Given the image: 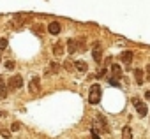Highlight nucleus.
<instances>
[{"instance_id": "obj_1", "label": "nucleus", "mask_w": 150, "mask_h": 139, "mask_svg": "<svg viewBox=\"0 0 150 139\" xmlns=\"http://www.w3.org/2000/svg\"><path fill=\"white\" fill-rule=\"evenodd\" d=\"M101 85H92L90 86V92H88V102L94 106V104H99V100H101Z\"/></svg>"}, {"instance_id": "obj_5", "label": "nucleus", "mask_w": 150, "mask_h": 139, "mask_svg": "<svg viewBox=\"0 0 150 139\" xmlns=\"http://www.w3.org/2000/svg\"><path fill=\"white\" fill-rule=\"evenodd\" d=\"M28 92H30L32 95H35V93L41 92V79H39V76H34V78L30 79V83H28Z\"/></svg>"}, {"instance_id": "obj_19", "label": "nucleus", "mask_w": 150, "mask_h": 139, "mask_svg": "<svg viewBox=\"0 0 150 139\" xmlns=\"http://www.w3.org/2000/svg\"><path fill=\"white\" fill-rule=\"evenodd\" d=\"M34 32H35L37 35H42V34H44V30H42L41 25H35V27H34Z\"/></svg>"}, {"instance_id": "obj_9", "label": "nucleus", "mask_w": 150, "mask_h": 139, "mask_svg": "<svg viewBox=\"0 0 150 139\" xmlns=\"http://www.w3.org/2000/svg\"><path fill=\"white\" fill-rule=\"evenodd\" d=\"M7 92H9V86H7V83L4 81V78L0 76V99H6V97H7Z\"/></svg>"}, {"instance_id": "obj_22", "label": "nucleus", "mask_w": 150, "mask_h": 139, "mask_svg": "<svg viewBox=\"0 0 150 139\" xmlns=\"http://www.w3.org/2000/svg\"><path fill=\"white\" fill-rule=\"evenodd\" d=\"M92 139H101L99 134H97V128H92Z\"/></svg>"}, {"instance_id": "obj_8", "label": "nucleus", "mask_w": 150, "mask_h": 139, "mask_svg": "<svg viewBox=\"0 0 150 139\" xmlns=\"http://www.w3.org/2000/svg\"><path fill=\"white\" fill-rule=\"evenodd\" d=\"M60 30H62V27H60V23H58V21H51V23L48 25V32H50L51 35H58V34H60Z\"/></svg>"}, {"instance_id": "obj_10", "label": "nucleus", "mask_w": 150, "mask_h": 139, "mask_svg": "<svg viewBox=\"0 0 150 139\" xmlns=\"http://www.w3.org/2000/svg\"><path fill=\"white\" fill-rule=\"evenodd\" d=\"M53 55L55 56H64V42H55L53 44Z\"/></svg>"}, {"instance_id": "obj_12", "label": "nucleus", "mask_w": 150, "mask_h": 139, "mask_svg": "<svg viewBox=\"0 0 150 139\" xmlns=\"http://www.w3.org/2000/svg\"><path fill=\"white\" fill-rule=\"evenodd\" d=\"M58 71H60V65H58V63H55V62H51V63H50V67H48V71H46V76L57 74Z\"/></svg>"}, {"instance_id": "obj_16", "label": "nucleus", "mask_w": 150, "mask_h": 139, "mask_svg": "<svg viewBox=\"0 0 150 139\" xmlns=\"http://www.w3.org/2000/svg\"><path fill=\"white\" fill-rule=\"evenodd\" d=\"M134 78H136V83H138V85L143 83L145 76H143V71H141V69H134Z\"/></svg>"}, {"instance_id": "obj_14", "label": "nucleus", "mask_w": 150, "mask_h": 139, "mask_svg": "<svg viewBox=\"0 0 150 139\" xmlns=\"http://www.w3.org/2000/svg\"><path fill=\"white\" fill-rule=\"evenodd\" d=\"M120 60H122L124 63H127V65H129V63L132 62V51H124V53L120 55Z\"/></svg>"}, {"instance_id": "obj_18", "label": "nucleus", "mask_w": 150, "mask_h": 139, "mask_svg": "<svg viewBox=\"0 0 150 139\" xmlns=\"http://www.w3.org/2000/svg\"><path fill=\"white\" fill-rule=\"evenodd\" d=\"M0 135H2V137H6V139H9V137H11V130H6V128H0Z\"/></svg>"}, {"instance_id": "obj_20", "label": "nucleus", "mask_w": 150, "mask_h": 139, "mask_svg": "<svg viewBox=\"0 0 150 139\" xmlns=\"http://www.w3.org/2000/svg\"><path fill=\"white\" fill-rule=\"evenodd\" d=\"M4 67H6V69H9V71H13V69H14V62H11V60H7V62L4 63Z\"/></svg>"}, {"instance_id": "obj_21", "label": "nucleus", "mask_w": 150, "mask_h": 139, "mask_svg": "<svg viewBox=\"0 0 150 139\" xmlns=\"http://www.w3.org/2000/svg\"><path fill=\"white\" fill-rule=\"evenodd\" d=\"M7 48V39H0V51H4Z\"/></svg>"}, {"instance_id": "obj_25", "label": "nucleus", "mask_w": 150, "mask_h": 139, "mask_svg": "<svg viewBox=\"0 0 150 139\" xmlns=\"http://www.w3.org/2000/svg\"><path fill=\"white\" fill-rule=\"evenodd\" d=\"M145 97H146V99L150 100V92H146V93H145Z\"/></svg>"}, {"instance_id": "obj_24", "label": "nucleus", "mask_w": 150, "mask_h": 139, "mask_svg": "<svg viewBox=\"0 0 150 139\" xmlns=\"http://www.w3.org/2000/svg\"><path fill=\"white\" fill-rule=\"evenodd\" d=\"M146 74H148V79H150V65H146Z\"/></svg>"}, {"instance_id": "obj_6", "label": "nucleus", "mask_w": 150, "mask_h": 139, "mask_svg": "<svg viewBox=\"0 0 150 139\" xmlns=\"http://www.w3.org/2000/svg\"><path fill=\"white\" fill-rule=\"evenodd\" d=\"M92 56H94V62L96 63H101L103 62V49H101V44L96 42L94 48H92Z\"/></svg>"}, {"instance_id": "obj_4", "label": "nucleus", "mask_w": 150, "mask_h": 139, "mask_svg": "<svg viewBox=\"0 0 150 139\" xmlns=\"http://www.w3.org/2000/svg\"><path fill=\"white\" fill-rule=\"evenodd\" d=\"M7 86H9V90H18V88H21V86H23V78H21L20 74H14V76L7 81Z\"/></svg>"}, {"instance_id": "obj_23", "label": "nucleus", "mask_w": 150, "mask_h": 139, "mask_svg": "<svg viewBox=\"0 0 150 139\" xmlns=\"http://www.w3.org/2000/svg\"><path fill=\"white\" fill-rule=\"evenodd\" d=\"M64 67L71 71V69H74V63H71V62H65V63H64Z\"/></svg>"}, {"instance_id": "obj_3", "label": "nucleus", "mask_w": 150, "mask_h": 139, "mask_svg": "<svg viewBox=\"0 0 150 139\" xmlns=\"http://www.w3.org/2000/svg\"><path fill=\"white\" fill-rule=\"evenodd\" d=\"M132 106H134V109H136V113H138V116H141V118H145L146 114H148V109H146V104L145 102H141L138 97H134L132 99Z\"/></svg>"}, {"instance_id": "obj_13", "label": "nucleus", "mask_w": 150, "mask_h": 139, "mask_svg": "<svg viewBox=\"0 0 150 139\" xmlns=\"http://www.w3.org/2000/svg\"><path fill=\"white\" fill-rule=\"evenodd\" d=\"M111 72H113V79H120L122 78V69H120V65L113 63L111 65Z\"/></svg>"}, {"instance_id": "obj_11", "label": "nucleus", "mask_w": 150, "mask_h": 139, "mask_svg": "<svg viewBox=\"0 0 150 139\" xmlns=\"http://www.w3.org/2000/svg\"><path fill=\"white\" fill-rule=\"evenodd\" d=\"M74 69H76V71H80V72H87L88 65H87V62H83V60H76V62H74Z\"/></svg>"}, {"instance_id": "obj_17", "label": "nucleus", "mask_w": 150, "mask_h": 139, "mask_svg": "<svg viewBox=\"0 0 150 139\" xmlns=\"http://www.w3.org/2000/svg\"><path fill=\"white\" fill-rule=\"evenodd\" d=\"M20 128H21V123H20V121H14V123L11 125V132H18Z\"/></svg>"}, {"instance_id": "obj_7", "label": "nucleus", "mask_w": 150, "mask_h": 139, "mask_svg": "<svg viewBox=\"0 0 150 139\" xmlns=\"http://www.w3.org/2000/svg\"><path fill=\"white\" fill-rule=\"evenodd\" d=\"M80 48H83V44H78V41H74V39H69L67 41V53L69 55H74Z\"/></svg>"}, {"instance_id": "obj_2", "label": "nucleus", "mask_w": 150, "mask_h": 139, "mask_svg": "<svg viewBox=\"0 0 150 139\" xmlns=\"http://www.w3.org/2000/svg\"><path fill=\"white\" fill-rule=\"evenodd\" d=\"M94 128H99V130L104 132V134L110 132V125H108V121H106V118H104L103 114H97V116H96V120H94Z\"/></svg>"}, {"instance_id": "obj_15", "label": "nucleus", "mask_w": 150, "mask_h": 139, "mask_svg": "<svg viewBox=\"0 0 150 139\" xmlns=\"http://www.w3.org/2000/svg\"><path fill=\"white\" fill-rule=\"evenodd\" d=\"M122 139H132V128L129 125H125L122 128Z\"/></svg>"}]
</instances>
